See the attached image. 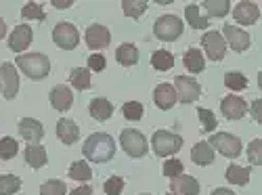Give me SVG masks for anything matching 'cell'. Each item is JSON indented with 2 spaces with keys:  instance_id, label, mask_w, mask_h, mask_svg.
Masks as SVG:
<instances>
[{
  "instance_id": "6da1fadb",
  "label": "cell",
  "mask_w": 262,
  "mask_h": 195,
  "mask_svg": "<svg viewBox=\"0 0 262 195\" xmlns=\"http://www.w3.org/2000/svg\"><path fill=\"white\" fill-rule=\"evenodd\" d=\"M82 154L86 160L97 162V164H105L116 156V141L105 133H95L86 139V143L82 147Z\"/></svg>"
},
{
  "instance_id": "7a4b0ae2",
  "label": "cell",
  "mask_w": 262,
  "mask_h": 195,
  "mask_svg": "<svg viewBox=\"0 0 262 195\" xmlns=\"http://www.w3.org/2000/svg\"><path fill=\"white\" fill-rule=\"evenodd\" d=\"M17 68L24 72L28 78L32 80H42L47 78L51 72V61L47 55H40V53H28V55H19L17 59Z\"/></svg>"
},
{
  "instance_id": "3957f363",
  "label": "cell",
  "mask_w": 262,
  "mask_h": 195,
  "mask_svg": "<svg viewBox=\"0 0 262 195\" xmlns=\"http://www.w3.org/2000/svg\"><path fill=\"white\" fill-rule=\"evenodd\" d=\"M151 147H154V154L158 158H168L172 154H177L183 147V137L168 133V130H158V133L151 137Z\"/></svg>"
},
{
  "instance_id": "277c9868",
  "label": "cell",
  "mask_w": 262,
  "mask_h": 195,
  "mask_svg": "<svg viewBox=\"0 0 262 195\" xmlns=\"http://www.w3.org/2000/svg\"><path fill=\"white\" fill-rule=\"evenodd\" d=\"M183 21L177 15H164L160 19H156L154 24V34L156 38L164 40V42H174L181 34H183Z\"/></svg>"
},
{
  "instance_id": "5b68a950",
  "label": "cell",
  "mask_w": 262,
  "mask_h": 195,
  "mask_svg": "<svg viewBox=\"0 0 262 195\" xmlns=\"http://www.w3.org/2000/svg\"><path fill=\"white\" fill-rule=\"evenodd\" d=\"M120 145H122V149L126 151L130 158H145V156H147V151H149L147 139L139 133V130H133V128L122 130V135H120Z\"/></svg>"
},
{
  "instance_id": "8992f818",
  "label": "cell",
  "mask_w": 262,
  "mask_h": 195,
  "mask_svg": "<svg viewBox=\"0 0 262 195\" xmlns=\"http://www.w3.org/2000/svg\"><path fill=\"white\" fill-rule=\"evenodd\" d=\"M208 145L212 149H216V151H221L225 158H231V160L239 158V154H242V141H239L235 135H229V133H216V135H212Z\"/></svg>"
},
{
  "instance_id": "52a82bcc",
  "label": "cell",
  "mask_w": 262,
  "mask_h": 195,
  "mask_svg": "<svg viewBox=\"0 0 262 195\" xmlns=\"http://www.w3.org/2000/svg\"><path fill=\"white\" fill-rule=\"evenodd\" d=\"M174 91H177V101L189 105L193 101H198L202 95V86L195 78H187V76H177L174 78Z\"/></svg>"
},
{
  "instance_id": "ba28073f",
  "label": "cell",
  "mask_w": 262,
  "mask_h": 195,
  "mask_svg": "<svg viewBox=\"0 0 262 195\" xmlns=\"http://www.w3.org/2000/svg\"><path fill=\"white\" fill-rule=\"evenodd\" d=\"M53 40H55V45L63 51H74L78 47V42H80V34L78 30L68 24V21H63V24H57L55 30H53Z\"/></svg>"
},
{
  "instance_id": "9c48e42d",
  "label": "cell",
  "mask_w": 262,
  "mask_h": 195,
  "mask_svg": "<svg viewBox=\"0 0 262 195\" xmlns=\"http://www.w3.org/2000/svg\"><path fill=\"white\" fill-rule=\"evenodd\" d=\"M202 45H204V51H206L208 59H212V61H223L225 59V55H227V42H225L221 32H216V30L206 32L204 38H202Z\"/></svg>"
},
{
  "instance_id": "30bf717a",
  "label": "cell",
  "mask_w": 262,
  "mask_h": 195,
  "mask_svg": "<svg viewBox=\"0 0 262 195\" xmlns=\"http://www.w3.org/2000/svg\"><path fill=\"white\" fill-rule=\"evenodd\" d=\"M0 91L5 99H15L19 91V76L13 63H0Z\"/></svg>"
},
{
  "instance_id": "8fae6325",
  "label": "cell",
  "mask_w": 262,
  "mask_h": 195,
  "mask_svg": "<svg viewBox=\"0 0 262 195\" xmlns=\"http://www.w3.org/2000/svg\"><path fill=\"white\" fill-rule=\"evenodd\" d=\"M223 34H225V42L235 53H244L250 49V34L246 30L235 28V26H225Z\"/></svg>"
},
{
  "instance_id": "7c38bea8",
  "label": "cell",
  "mask_w": 262,
  "mask_h": 195,
  "mask_svg": "<svg viewBox=\"0 0 262 195\" xmlns=\"http://www.w3.org/2000/svg\"><path fill=\"white\" fill-rule=\"evenodd\" d=\"M221 112L227 120H242L248 114V105L242 97L237 95H229L221 101Z\"/></svg>"
},
{
  "instance_id": "4fadbf2b",
  "label": "cell",
  "mask_w": 262,
  "mask_h": 195,
  "mask_svg": "<svg viewBox=\"0 0 262 195\" xmlns=\"http://www.w3.org/2000/svg\"><path fill=\"white\" fill-rule=\"evenodd\" d=\"M109 42H112V32H109V28H105L101 24H93L89 30H86V45H89V49L101 51L109 45Z\"/></svg>"
},
{
  "instance_id": "5bb4252c",
  "label": "cell",
  "mask_w": 262,
  "mask_h": 195,
  "mask_svg": "<svg viewBox=\"0 0 262 195\" xmlns=\"http://www.w3.org/2000/svg\"><path fill=\"white\" fill-rule=\"evenodd\" d=\"M32 40H34V32L30 26L26 24H21L13 30V34L9 36V49L13 53H24L30 45H32Z\"/></svg>"
},
{
  "instance_id": "9a60e30c",
  "label": "cell",
  "mask_w": 262,
  "mask_h": 195,
  "mask_svg": "<svg viewBox=\"0 0 262 195\" xmlns=\"http://www.w3.org/2000/svg\"><path fill=\"white\" fill-rule=\"evenodd\" d=\"M170 191L177 195H200V183L195 177L179 175L170 181Z\"/></svg>"
},
{
  "instance_id": "2e32d148",
  "label": "cell",
  "mask_w": 262,
  "mask_h": 195,
  "mask_svg": "<svg viewBox=\"0 0 262 195\" xmlns=\"http://www.w3.org/2000/svg\"><path fill=\"white\" fill-rule=\"evenodd\" d=\"M19 135L30 143H40L45 137V126L34 118H21L19 120Z\"/></svg>"
},
{
  "instance_id": "e0dca14e",
  "label": "cell",
  "mask_w": 262,
  "mask_h": 195,
  "mask_svg": "<svg viewBox=\"0 0 262 195\" xmlns=\"http://www.w3.org/2000/svg\"><path fill=\"white\" fill-rule=\"evenodd\" d=\"M258 17H260V11H258V5L254 3H239L233 9V19L242 26H254Z\"/></svg>"
},
{
  "instance_id": "ac0fdd59",
  "label": "cell",
  "mask_w": 262,
  "mask_h": 195,
  "mask_svg": "<svg viewBox=\"0 0 262 195\" xmlns=\"http://www.w3.org/2000/svg\"><path fill=\"white\" fill-rule=\"evenodd\" d=\"M154 103L160 107V110H172L174 103H177V91H174L172 84H158L154 91Z\"/></svg>"
},
{
  "instance_id": "d6986e66",
  "label": "cell",
  "mask_w": 262,
  "mask_h": 195,
  "mask_svg": "<svg viewBox=\"0 0 262 195\" xmlns=\"http://www.w3.org/2000/svg\"><path fill=\"white\" fill-rule=\"evenodd\" d=\"M57 137L61 139L63 145H74L80 139V128L74 120L70 118H61L57 122Z\"/></svg>"
},
{
  "instance_id": "ffe728a7",
  "label": "cell",
  "mask_w": 262,
  "mask_h": 195,
  "mask_svg": "<svg viewBox=\"0 0 262 195\" xmlns=\"http://www.w3.org/2000/svg\"><path fill=\"white\" fill-rule=\"evenodd\" d=\"M49 99H51V105L55 107L57 112H68L72 107V103H74L72 91L68 89V86H63V84L55 86V89L51 91V95H49Z\"/></svg>"
},
{
  "instance_id": "44dd1931",
  "label": "cell",
  "mask_w": 262,
  "mask_h": 195,
  "mask_svg": "<svg viewBox=\"0 0 262 195\" xmlns=\"http://www.w3.org/2000/svg\"><path fill=\"white\" fill-rule=\"evenodd\" d=\"M89 112H91V116H93L97 122H105V120L112 118V114H114V105L109 103L107 99L99 97V99H93V101H91Z\"/></svg>"
},
{
  "instance_id": "7402d4cb",
  "label": "cell",
  "mask_w": 262,
  "mask_h": 195,
  "mask_svg": "<svg viewBox=\"0 0 262 195\" xmlns=\"http://www.w3.org/2000/svg\"><path fill=\"white\" fill-rule=\"evenodd\" d=\"M191 160H193V164H198V166H210L214 162V149L206 141H202V143H198L191 149Z\"/></svg>"
},
{
  "instance_id": "603a6c76",
  "label": "cell",
  "mask_w": 262,
  "mask_h": 195,
  "mask_svg": "<svg viewBox=\"0 0 262 195\" xmlns=\"http://www.w3.org/2000/svg\"><path fill=\"white\" fill-rule=\"evenodd\" d=\"M26 162H28V166H32L34 170H38V168H42V166H47V162H49V158H47V151H45V147L42 145H28L26 147Z\"/></svg>"
},
{
  "instance_id": "cb8c5ba5",
  "label": "cell",
  "mask_w": 262,
  "mask_h": 195,
  "mask_svg": "<svg viewBox=\"0 0 262 195\" xmlns=\"http://www.w3.org/2000/svg\"><path fill=\"white\" fill-rule=\"evenodd\" d=\"M116 59L120 65H124V68H133V65H137V61H139V49L135 45H130V42L120 45L116 51Z\"/></svg>"
},
{
  "instance_id": "d4e9b609",
  "label": "cell",
  "mask_w": 262,
  "mask_h": 195,
  "mask_svg": "<svg viewBox=\"0 0 262 195\" xmlns=\"http://www.w3.org/2000/svg\"><path fill=\"white\" fill-rule=\"evenodd\" d=\"M183 63H185V68H187L191 74H200V72H204V68H206L204 55H202V51H198V49H189V51L183 55Z\"/></svg>"
},
{
  "instance_id": "484cf974",
  "label": "cell",
  "mask_w": 262,
  "mask_h": 195,
  "mask_svg": "<svg viewBox=\"0 0 262 195\" xmlns=\"http://www.w3.org/2000/svg\"><path fill=\"white\" fill-rule=\"evenodd\" d=\"M70 82L74 84V89L76 91H89L91 89V70H86V68H74L70 72Z\"/></svg>"
},
{
  "instance_id": "4316f807",
  "label": "cell",
  "mask_w": 262,
  "mask_h": 195,
  "mask_svg": "<svg viewBox=\"0 0 262 195\" xmlns=\"http://www.w3.org/2000/svg\"><path fill=\"white\" fill-rule=\"evenodd\" d=\"M227 181L233 183V185H237V187H246L250 183V168L231 164L227 168Z\"/></svg>"
},
{
  "instance_id": "83f0119b",
  "label": "cell",
  "mask_w": 262,
  "mask_h": 195,
  "mask_svg": "<svg viewBox=\"0 0 262 195\" xmlns=\"http://www.w3.org/2000/svg\"><path fill=\"white\" fill-rule=\"evenodd\" d=\"M185 17H187V21H189V26L195 28V30L210 28L208 17H204V15L200 13V7H198V5H189V7L185 9Z\"/></svg>"
},
{
  "instance_id": "f1b7e54d",
  "label": "cell",
  "mask_w": 262,
  "mask_h": 195,
  "mask_svg": "<svg viewBox=\"0 0 262 195\" xmlns=\"http://www.w3.org/2000/svg\"><path fill=\"white\" fill-rule=\"evenodd\" d=\"M151 65L158 70V72H168L174 68V55L170 51H156L151 55Z\"/></svg>"
},
{
  "instance_id": "f546056e",
  "label": "cell",
  "mask_w": 262,
  "mask_h": 195,
  "mask_svg": "<svg viewBox=\"0 0 262 195\" xmlns=\"http://www.w3.org/2000/svg\"><path fill=\"white\" fill-rule=\"evenodd\" d=\"M68 175L74 181H91L93 179V170L86 162H74L70 166V170H68Z\"/></svg>"
},
{
  "instance_id": "4dcf8cb0",
  "label": "cell",
  "mask_w": 262,
  "mask_h": 195,
  "mask_svg": "<svg viewBox=\"0 0 262 195\" xmlns=\"http://www.w3.org/2000/svg\"><path fill=\"white\" fill-rule=\"evenodd\" d=\"M21 189V179L15 175H0V195H15Z\"/></svg>"
},
{
  "instance_id": "1f68e13d",
  "label": "cell",
  "mask_w": 262,
  "mask_h": 195,
  "mask_svg": "<svg viewBox=\"0 0 262 195\" xmlns=\"http://www.w3.org/2000/svg\"><path fill=\"white\" fill-rule=\"evenodd\" d=\"M202 7L208 11V17H225L229 13V0H204Z\"/></svg>"
},
{
  "instance_id": "d6a6232c",
  "label": "cell",
  "mask_w": 262,
  "mask_h": 195,
  "mask_svg": "<svg viewBox=\"0 0 262 195\" xmlns=\"http://www.w3.org/2000/svg\"><path fill=\"white\" fill-rule=\"evenodd\" d=\"M122 11H124L126 17L139 19L147 11V3H145V0H124V3H122Z\"/></svg>"
},
{
  "instance_id": "836d02e7",
  "label": "cell",
  "mask_w": 262,
  "mask_h": 195,
  "mask_svg": "<svg viewBox=\"0 0 262 195\" xmlns=\"http://www.w3.org/2000/svg\"><path fill=\"white\" fill-rule=\"evenodd\" d=\"M225 86L231 91H244L248 86V78L242 72H229L225 74Z\"/></svg>"
},
{
  "instance_id": "e575fe53",
  "label": "cell",
  "mask_w": 262,
  "mask_h": 195,
  "mask_svg": "<svg viewBox=\"0 0 262 195\" xmlns=\"http://www.w3.org/2000/svg\"><path fill=\"white\" fill-rule=\"evenodd\" d=\"M122 114H124V118H126V120L137 122V120H141V118H143L145 107H143L139 101H128V103H124V107H122Z\"/></svg>"
},
{
  "instance_id": "d590c367",
  "label": "cell",
  "mask_w": 262,
  "mask_h": 195,
  "mask_svg": "<svg viewBox=\"0 0 262 195\" xmlns=\"http://www.w3.org/2000/svg\"><path fill=\"white\" fill-rule=\"evenodd\" d=\"M40 195H68V187H65L63 181L51 179V181H47V183H42Z\"/></svg>"
},
{
  "instance_id": "8d00e7d4",
  "label": "cell",
  "mask_w": 262,
  "mask_h": 195,
  "mask_svg": "<svg viewBox=\"0 0 262 195\" xmlns=\"http://www.w3.org/2000/svg\"><path fill=\"white\" fill-rule=\"evenodd\" d=\"M17 151H19V145H17L15 139H11V137L0 139V160H11V158H15Z\"/></svg>"
},
{
  "instance_id": "74e56055",
  "label": "cell",
  "mask_w": 262,
  "mask_h": 195,
  "mask_svg": "<svg viewBox=\"0 0 262 195\" xmlns=\"http://www.w3.org/2000/svg\"><path fill=\"white\" fill-rule=\"evenodd\" d=\"M198 116H200V122H202V133H212V130L218 126L216 116H214L210 110H206V107H200Z\"/></svg>"
},
{
  "instance_id": "f35d334b",
  "label": "cell",
  "mask_w": 262,
  "mask_h": 195,
  "mask_svg": "<svg viewBox=\"0 0 262 195\" xmlns=\"http://www.w3.org/2000/svg\"><path fill=\"white\" fill-rule=\"evenodd\" d=\"M21 17H24V19H38V21H45V19H47V15H45V11H42V7L36 5V3H28V5L24 7V11H21Z\"/></svg>"
},
{
  "instance_id": "ab89813d",
  "label": "cell",
  "mask_w": 262,
  "mask_h": 195,
  "mask_svg": "<svg viewBox=\"0 0 262 195\" xmlns=\"http://www.w3.org/2000/svg\"><path fill=\"white\" fill-rule=\"evenodd\" d=\"M248 160H250L254 166H260V164H262V141H260V139H254V141L248 145Z\"/></svg>"
},
{
  "instance_id": "60d3db41",
  "label": "cell",
  "mask_w": 262,
  "mask_h": 195,
  "mask_svg": "<svg viewBox=\"0 0 262 195\" xmlns=\"http://www.w3.org/2000/svg\"><path fill=\"white\" fill-rule=\"evenodd\" d=\"M162 172H164V177H168V179L179 177V175H183V162L181 160H168V162H164Z\"/></svg>"
},
{
  "instance_id": "b9f144b4",
  "label": "cell",
  "mask_w": 262,
  "mask_h": 195,
  "mask_svg": "<svg viewBox=\"0 0 262 195\" xmlns=\"http://www.w3.org/2000/svg\"><path fill=\"white\" fill-rule=\"evenodd\" d=\"M124 189V179L122 177H112V179H107L105 185H103V191L107 195H120Z\"/></svg>"
},
{
  "instance_id": "7bdbcfd3",
  "label": "cell",
  "mask_w": 262,
  "mask_h": 195,
  "mask_svg": "<svg viewBox=\"0 0 262 195\" xmlns=\"http://www.w3.org/2000/svg\"><path fill=\"white\" fill-rule=\"evenodd\" d=\"M89 70H93V72H103V70H105V57H103V55H91V57H89Z\"/></svg>"
},
{
  "instance_id": "ee69618b",
  "label": "cell",
  "mask_w": 262,
  "mask_h": 195,
  "mask_svg": "<svg viewBox=\"0 0 262 195\" xmlns=\"http://www.w3.org/2000/svg\"><path fill=\"white\" fill-rule=\"evenodd\" d=\"M260 110H262V101L258 99V101H254V103H252V118H254L256 122H262V116H260Z\"/></svg>"
},
{
  "instance_id": "f6af8a7d",
  "label": "cell",
  "mask_w": 262,
  "mask_h": 195,
  "mask_svg": "<svg viewBox=\"0 0 262 195\" xmlns=\"http://www.w3.org/2000/svg\"><path fill=\"white\" fill-rule=\"evenodd\" d=\"M70 195H93V187L91 185H82V187L74 189Z\"/></svg>"
},
{
  "instance_id": "bcb514c9",
  "label": "cell",
  "mask_w": 262,
  "mask_h": 195,
  "mask_svg": "<svg viewBox=\"0 0 262 195\" xmlns=\"http://www.w3.org/2000/svg\"><path fill=\"white\" fill-rule=\"evenodd\" d=\"M212 195H235L231 189H225V187H218V189H214L212 191Z\"/></svg>"
},
{
  "instance_id": "7dc6e473",
  "label": "cell",
  "mask_w": 262,
  "mask_h": 195,
  "mask_svg": "<svg viewBox=\"0 0 262 195\" xmlns=\"http://www.w3.org/2000/svg\"><path fill=\"white\" fill-rule=\"evenodd\" d=\"M53 7H57V9H70V7H72V3H70V0H65V3H59V0H53Z\"/></svg>"
},
{
  "instance_id": "c3c4849f",
  "label": "cell",
  "mask_w": 262,
  "mask_h": 195,
  "mask_svg": "<svg viewBox=\"0 0 262 195\" xmlns=\"http://www.w3.org/2000/svg\"><path fill=\"white\" fill-rule=\"evenodd\" d=\"M5 36H7V24H5L3 19H0V40H3Z\"/></svg>"
},
{
  "instance_id": "681fc988",
  "label": "cell",
  "mask_w": 262,
  "mask_h": 195,
  "mask_svg": "<svg viewBox=\"0 0 262 195\" xmlns=\"http://www.w3.org/2000/svg\"><path fill=\"white\" fill-rule=\"evenodd\" d=\"M168 195H177V193H168Z\"/></svg>"
},
{
  "instance_id": "f907efd6",
  "label": "cell",
  "mask_w": 262,
  "mask_h": 195,
  "mask_svg": "<svg viewBox=\"0 0 262 195\" xmlns=\"http://www.w3.org/2000/svg\"><path fill=\"white\" fill-rule=\"evenodd\" d=\"M141 195H149V193H141Z\"/></svg>"
}]
</instances>
